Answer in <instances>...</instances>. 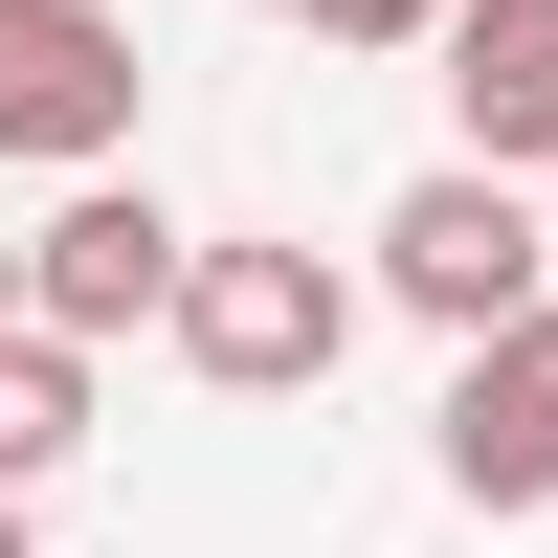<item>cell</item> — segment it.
Here are the masks:
<instances>
[{"label": "cell", "instance_id": "7", "mask_svg": "<svg viewBox=\"0 0 558 558\" xmlns=\"http://www.w3.org/2000/svg\"><path fill=\"white\" fill-rule=\"evenodd\" d=\"M89 447V336H45V313H0V492H45Z\"/></svg>", "mask_w": 558, "mask_h": 558}, {"label": "cell", "instance_id": "2", "mask_svg": "<svg viewBox=\"0 0 558 558\" xmlns=\"http://www.w3.org/2000/svg\"><path fill=\"white\" fill-rule=\"evenodd\" d=\"M179 268H202V223H179L134 157H89L68 202L23 223V313H45V336H89V357H112V336H179Z\"/></svg>", "mask_w": 558, "mask_h": 558}, {"label": "cell", "instance_id": "8", "mask_svg": "<svg viewBox=\"0 0 558 558\" xmlns=\"http://www.w3.org/2000/svg\"><path fill=\"white\" fill-rule=\"evenodd\" d=\"M268 23H313V45H447V0H268Z\"/></svg>", "mask_w": 558, "mask_h": 558}, {"label": "cell", "instance_id": "3", "mask_svg": "<svg viewBox=\"0 0 558 558\" xmlns=\"http://www.w3.org/2000/svg\"><path fill=\"white\" fill-rule=\"evenodd\" d=\"M179 357H202L223 402H313L357 357V268L313 246H246V223H202V268H179Z\"/></svg>", "mask_w": 558, "mask_h": 558}, {"label": "cell", "instance_id": "4", "mask_svg": "<svg viewBox=\"0 0 558 558\" xmlns=\"http://www.w3.org/2000/svg\"><path fill=\"white\" fill-rule=\"evenodd\" d=\"M0 157H45V179L134 157V23L112 0H0Z\"/></svg>", "mask_w": 558, "mask_h": 558}, {"label": "cell", "instance_id": "1", "mask_svg": "<svg viewBox=\"0 0 558 558\" xmlns=\"http://www.w3.org/2000/svg\"><path fill=\"white\" fill-rule=\"evenodd\" d=\"M380 291L425 313V336L536 313V291H558V179H514V157H425V179L380 202Z\"/></svg>", "mask_w": 558, "mask_h": 558}, {"label": "cell", "instance_id": "9", "mask_svg": "<svg viewBox=\"0 0 558 558\" xmlns=\"http://www.w3.org/2000/svg\"><path fill=\"white\" fill-rule=\"evenodd\" d=\"M0 313H23V223H0Z\"/></svg>", "mask_w": 558, "mask_h": 558}, {"label": "cell", "instance_id": "5", "mask_svg": "<svg viewBox=\"0 0 558 558\" xmlns=\"http://www.w3.org/2000/svg\"><path fill=\"white\" fill-rule=\"evenodd\" d=\"M447 492L470 514H558V291L447 336Z\"/></svg>", "mask_w": 558, "mask_h": 558}, {"label": "cell", "instance_id": "10", "mask_svg": "<svg viewBox=\"0 0 558 558\" xmlns=\"http://www.w3.org/2000/svg\"><path fill=\"white\" fill-rule=\"evenodd\" d=\"M0 558H45V536H23V492H0Z\"/></svg>", "mask_w": 558, "mask_h": 558}, {"label": "cell", "instance_id": "6", "mask_svg": "<svg viewBox=\"0 0 558 558\" xmlns=\"http://www.w3.org/2000/svg\"><path fill=\"white\" fill-rule=\"evenodd\" d=\"M447 134L470 157H514V179H558V0H447Z\"/></svg>", "mask_w": 558, "mask_h": 558}]
</instances>
